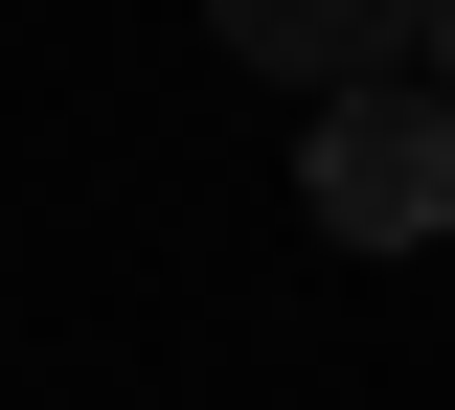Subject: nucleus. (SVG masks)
Listing matches in <instances>:
<instances>
[{
	"instance_id": "1",
	"label": "nucleus",
	"mask_w": 455,
	"mask_h": 410,
	"mask_svg": "<svg viewBox=\"0 0 455 410\" xmlns=\"http://www.w3.org/2000/svg\"><path fill=\"white\" fill-rule=\"evenodd\" d=\"M296 205H319L341 251H433L455 229V92H319V137H296Z\"/></svg>"
},
{
	"instance_id": "2",
	"label": "nucleus",
	"mask_w": 455,
	"mask_h": 410,
	"mask_svg": "<svg viewBox=\"0 0 455 410\" xmlns=\"http://www.w3.org/2000/svg\"><path fill=\"white\" fill-rule=\"evenodd\" d=\"M228 23V68H274L296 115H319V92H387L410 46H433V0H205Z\"/></svg>"
},
{
	"instance_id": "3",
	"label": "nucleus",
	"mask_w": 455,
	"mask_h": 410,
	"mask_svg": "<svg viewBox=\"0 0 455 410\" xmlns=\"http://www.w3.org/2000/svg\"><path fill=\"white\" fill-rule=\"evenodd\" d=\"M433 92H455V0H433Z\"/></svg>"
}]
</instances>
